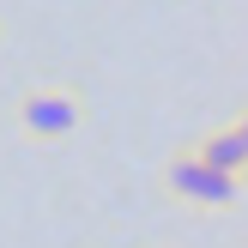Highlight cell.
<instances>
[{"label":"cell","instance_id":"obj_2","mask_svg":"<svg viewBox=\"0 0 248 248\" xmlns=\"http://www.w3.org/2000/svg\"><path fill=\"white\" fill-rule=\"evenodd\" d=\"M164 194L176 206H188V212H230V206L242 200V176H218V170H206L200 157L182 145L164 164Z\"/></svg>","mask_w":248,"mask_h":248},{"label":"cell","instance_id":"obj_3","mask_svg":"<svg viewBox=\"0 0 248 248\" xmlns=\"http://www.w3.org/2000/svg\"><path fill=\"white\" fill-rule=\"evenodd\" d=\"M194 157H200L206 170H218V176H242L248 170V121H218V127H206L200 140L188 145Z\"/></svg>","mask_w":248,"mask_h":248},{"label":"cell","instance_id":"obj_1","mask_svg":"<svg viewBox=\"0 0 248 248\" xmlns=\"http://www.w3.org/2000/svg\"><path fill=\"white\" fill-rule=\"evenodd\" d=\"M12 121H18V133H24V140H36V145L73 140V133L85 127V97L73 91V85H24Z\"/></svg>","mask_w":248,"mask_h":248}]
</instances>
